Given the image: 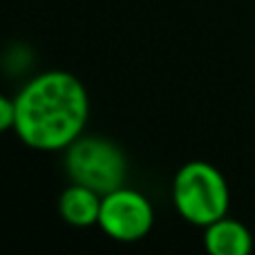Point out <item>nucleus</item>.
Returning a JSON list of instances; mask_svg holds the SVG:
<instances>
[{
    "mask_svg": "<svg viewBox=\"0 0 255 255\" xmlns=\"http://www.w3.org/2000/svg\"><path fill=\"white\" fill-rule=\"evenodd\" d=\"M65 170L74 184L88 186L99 195L121 188L128 177L126 154L115 141L101 136H79L67 145Z\"/></svg>",
    "mask_w": 255,
    "mask_h": 255,
    "instance_id": "7ed1b4c3",
    "label": "nucleus"
},
{
    "mask_svg": "<svg viewBox=\"0 0 255 255\" xmlns=\"http://www.w3.org/2000/svg\"><path fill=\"white\" fill-rule=\"evenodd\" d=\"M101 202L103 195H99L97 190L88 188V186L74 184L67 186L58 197V213L61 217L72 226H94L99 224V215H101Z\"/></svg>",
    "mask_w": 255,
    "mask_h": 255,
    "instance_id": "423d86ee",
    "label": "nucleus"
},
{
    "mask_svg": "<svg viewBox=\"0 0 255 255\" xmlns=\"http://www.w3.org/2000/svg\"><path fill=\"white\" fill-rule=\"evenodd\" d=\"M13 124H16V103L13 99L0 94V134L11 130Z\"/></svg>",
    "mask_w": 255,
    "mask_h": 255,
    "instance_id": "0eeeda50",
    "label": "nucleus"
},
{
    "mask_svg": "<svg viewBox=\"0 0 255 255\" xmlns=\"http://www.w3.org/2000/svg\"><path fill=\"white\" fill-rule=\"evenodd\" d=\"M229 184L213 163L188 161L177 170L172 202L186 222L206 229L229 213Z\"/></svg>",
    "mask_w": 255,
    "mask_h": 255,
    "instance_id": "f03ea898",
    "label": "nucleus"
},
{
    "mask_svg": "<svg viewBox=\"0 0 255 255\" xmlns=\"http://www.w3.org/2000/svg\"><path fill=\"white\" fill-rule=\"evenodd\" d=\"M13 130L29 148L61 150L79 139L90 117L85 85L70 72H43L13 99Z\"/></svg>",
    "mask_w": 255,
    "mask_h": 255,
    "instance_id": "f257e3e1",
    "label": "nucleus"
},
{
    "mask_svg": "<svg viewBox=\"0 0 255 255\" xmlns=\"http://www.w3.org/2000/svg\"><path fill=\"white\" fill-rule=\"evenodd\" d=\"M204 247L211 255H249L253 249V238L242 222L224 215L206 226Z\"/></svg>",
    "mask_w": 255,
    "mask_h": 255,
    "instance_id": "39448f33",
    "label": "nucleus"
},
{
    "mask_svg": "<svg viewBox=\"0 0 255 255\" xmlns=\"http://www.w3.org/2000/svg\"><path fill=\"white\" fill-rule=\"evenodd\" d=\"M152 224V204L139 190L121 186V188L103 195L99 226L112 240H117V242H136V240L145 238L150 233Z\"/></svg>",
    "mask_w": 255,
    "mask_h": 255,
    "instance_id": "20e7f679",
    "label": "nucleus"
}]
</instances>
